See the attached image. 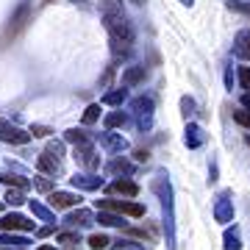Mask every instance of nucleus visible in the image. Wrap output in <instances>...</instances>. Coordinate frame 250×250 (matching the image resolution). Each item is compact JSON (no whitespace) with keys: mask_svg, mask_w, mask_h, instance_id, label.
<instances>
[{"mask_svg":"<svg viewBox=\"0 0 250 250\" xmlns=\"http://www.w3.org/2000/svg\"><path fill=\"white\" fill-rule=\"evenodd\" d=\"M103 22H106V31L111 36L114 53H128L131 50V42H134V28H131L128 17H125L123 11L103 9Z\"/></svg>","mask_w":250,"mask_h":250,"instance_id":"nucleus-1","label":"nucleus"},{"mask_svg":"<svg viewBox=\"0 0 250 250\" xmlns=\"http://www.w3.org/2000/svg\"><path fill=\"white\" fill-rule=\"evenodd\" d=\"M98 208L100 211H114L120 217H145V208L139 203H131V200H114V197H108V200H98Z\"/></svg>","mask_w":250,"mask_h":250,"instance_id":"nucleus-2","label":"nucleus"},{"mask_svg":"<svg viewBox=\"0 0 250 250\" xmlns=\"http://www.w3.org/2000/svg\"><path fill=\"white\" fill-rule=\"evenodd\" d=\"M156 189L161 192V206H164V225H167V248H175L172 242H175V233H172V189L170 184L164 187V181H159L156 184Z\"/></svg>","mask_w":250,"mask_h":250,"instance_id":"nucleus-3","label":"nucleus"},{"mask_svg":"<svg viewBox=\"0 0 250 250\" xmlns=\"http://www.w3.org/2000/svg\"><path fill=\"white\" fill-rule=\"evenodd\" d=\"M28 14H31V9H28V3H22L17 9V14L11 17V22H9V28H6V34H3V42H9V39H14V36L25 28V22H28Z\"/></svg>","mask_w":250,"mask_h":250,"instance_id":"nucleus-4","label":"nucleus"},{"mask_svg":"<svg viewBox=\"0 0 250 250\" xmlns=\"http://www.w3.org/2000/svg\"><path fill=\"white\" fill-rule=\"evenodd\" d=\"M0 228L3 231H34V223L22 214H6L0 217Z\"/></svg>","mask_w":250,"mask_h":250,"instance_id":"nucleus-5","label":"nucleus"},{"mask_svg":"<svg viewBox=\"0 0 250 250\" xmlns=\"http://www.w3.org/2000/svg\"><path fill=\"white\" fill-rule=\"evenodd\" d=\"M108 195H125V197H136L139 195V187H136L134 181L128 178H117L108 184Z\"/></svg>","mask_w":250,"mask_h":250,"instance_id":"nucleus-6","label":"nucleus"},{"mask_svg":"<svg viewBox=\"0 0 250 250\" xmlns=\"http://www.w3.org/2000/svg\"><path fill=\"white\" fill-rule=\"evenodd\" d=\"M0 139H3V142H14V145H25L28 139H31V134L20 131V128H14V125L0 123Z\"/></svg>","mask_w":250,"mask_h":250,"instance_id":"nucleus-7","label":"nucleus"},{"mask_svg":"<svg viewBox=\"0 0 250 250\" xmlns=\"http://www.w3.org/2000/svg\"><path fill=\"white\" fill-rule=\"evenodd\" d=\"M78 203H81V195H72V192H53L50 195V206L53 208H72Z\"/></svg>","mask_w":250,"mask_h":250,"instance_id":"nucleus-8","label":"nucleus"},{"mask_svg":"<svg viewBox=\"0 0 250 250\" xmlns=\"http://www.w3.org/2000/svg\"><path fill=\"white\" fill-rule=\"evenodd\" d=\"M214 217H217V223H231L233 206H231V200H228V192H223V195H220V200H217V208H214Z\"/></svg>","mask_w":250,"mask_h":250,"instance_id":"nucleus-9","label":"nucleus"},{"mask_svg":"<svg viewBox=\"0 0 250 250\" xmlns=\"http://www.w3.org/2000/svg\"><path fill=\"white\" fill-rule=\"evenodd\" d=\"M75 159H81V164H83V167H89V170L98 167V159H95V150L89 147V142H83L78 150H75Z\"/></svg>","mask_w":250,"mask_h":250,"instance_id":"nucleus-10","label":"nucleus"},{"mask_svg":"<svg viewBox=\"0 0 250 250\" xmlns=\"http://www.w3.org/2000/svg\"><path fill=\"white\" fill-rule=\"evenodd\" d=\"M233 53L239 56V59H250V31H239L236 45H233Z\"/></svg>","mask_w":250,"mask_h":250,"instance_id":"nucleus-11","label":"nucleus"},{"mask_svg":"<svg viewBox=\"0 0 250 250\" xmlns=\"http://www.w3.org/2000/svg\"><path fill=\"white\" fill-rule=\"evenodd\" d=\"M39 170L42 172H50V175H56V172L62 170V164H59V159H56L53 153H45V156H39Z\"/></svg>","mask_w":250,"mask_h":250,"instance_id":"nucleus-12","label":"nucleus"},{"mask_svg":"<svg viewBox=\"0 0 250 250\" xmlns=\"http://www.w3.org/2000/svg\"><path fill=\"white\" fill-rule=\"evenodd\" d=\"M67 223H70V225H89V223H92V211H86V208L72 211V214L67 217Z\"/></svg>","mask_w":250,"mask_h":250,"instance_id":"nucleus-13","label":"nucleus"},{"mask_svg":"<svg viewBox=\"0 0 250 250\" xmlns=\"http://www.w3.org/2000/svg\"><path fill=\"white\" fill-rule=\"evenodd\" d=\"M98 223L117 228V225H123V217H120V214H114V211H100V214H98Z\"/></svg>","mask_w":250,"mask_h":250,"instance_id":"nucleus-14","label":"nucleus"},{"mask_svg":"<svg viewBox=\"0 0 250 250\" xmlns=\"http://www.w3.org/2000/svg\"><path fill=\"white\" fill-rule=\"evenodd\" d=\"M225 250H242V239H239V231H225Z\"/></svg>","mask_w":250,"mask_h":250,"instance_id":"nucleus-15","label":"nucleus"},{"mask_svg":"<svg viewBox=\"0 0 250 250\" xmlns=\"http://www.w3.org/2000/svg\"><path fill=\"white\" fill-rule=\"evenodd\" d=\"M123 81H125V83H131V86L139 83V81H145V67H134V70H128L123 75Z\"/></svg>","mask_w":250,"mask_h":250,"instance_id":"nucleus-16","label":"nucleus"},{"mask_svg":"<svg viewBox=\"0 0 250 250\" xmlns=\"http://www.w3.org/2000/svg\"><path fill=\"white\" fill-rule=\"evenodd\" d=\"M56 239H59V245H67V248H72V245H78V242H81V233H78V231H67V233H59Z\"/></svg>","mask_w":250,"mask_h":250,"instance_id":"nucleus-17","label":"nucleus"},{"mask_svg":"<svg viewBox=\"0 0 250 250\" xmlns=\"http://www.w3.org/2000/svg\"><path fill=\"white\" fill-rule=\"evenodd\" d=\"M89 248L92 250H106L108 248V236L106 233H92L89 236Z\"/></svg>","mask_w":250,"mask_h":250,"instance_id":"nucleus-18","label":"nucleus"},{"mask_svg":"<svg viewBox=\"0 0 250 250\" xmlns=\"http://www.w3.org/2000/svg\"><path fill=\"white\" fill-rule=\"evenodd\" d=\"M6 203H9V206H22V203H25L22 189H9V192H6Z\"/></svg>","mask_w":250,"mask_h":250,"instance_id":"nucleus-19","label":"nucleus"},{"mask_svg":"<svg viewBox=\"0 0 250 250\" xmlns=\"http://www.w3.org/2000/svg\"><path fill=\"white\" fill-rule=\"evenodd\" d=\"M0 184H14L17 189H28V181L22 175H0Z\"/></svg>","mask_w":250,"mask_h":250,"instance_id":"nucleus-20","label":"nucleus"},{"mask_svg":"<svg viewBox=\"0 0 250 250\" xmlns=\"http://www.w3.org/2000/svg\"><path fill=\"white\" fill-rule=\"evenodd\" d=\"M233 120L245 128H250V108H233Z\"/></svg>","mask_w":250,"mask_h":250,"instance_id":"nucleus-21","label":"nucleus"},{"mask_svg":"<svg viewBox=\"0 0 250 250\" xmlns=\"http://www.w3.org/2000/svg\"><path fill=\"white\" fill-rule=\"evenodd\" d=\"M228 9L242 11V14H250V0H245V3H242V0H231V3H228Z\"/></svg>","mask_w":250,"mask_h":250,"instance_id":"nucleus-22","label":"nucleus"},{"mask_svg":"<svg viewBox=\"0 0 250 250\" xmlns=\"http://www.w3.org/2000/svg\"><path fill=\"white\" fill-rule=\"evenodd\" d=\"M67 139H70V142H78V145L89 142V139H86V134H81V131H67Z\"/></svg>","mask_w":250,"mask_h":250,"instance_id":"nucleus-23","label":"nucleus"},{"mask_svg":"<svg viewBox=\"0 0 250 250\" xmlns=\"http://www.w3.org/2000/svg\"><path fill=\"white\" fill-rule=\"evenodd\" d=\"M36 189H39V192H53V181H47V178H36Z\"/></svg>","mask_w":250,"mask_h":250,"instance_id":"nucleus-24","label":"nucleus"},{"mask_svg":"<svg viewBox=\"0 0 250 250\" xmlns=\"http://www.w3.org/2000/svg\"><path fill=\"white\" fill-rule=\"evenodd\" d=\"M98 114H100V108L98 106H89V108H86V114H83V123H95Z\"/></svg>","mask_w":250,"mask_h":250,"instance_id":"nucleus-25","label":"nucleus"},{"mask_svg":"<svg viewBox=\"0 0 250 250\" xmlns=\"http://www.w3.org/2000/svg\"><path fill=\"white\" fill-rule=\"evenodd\" d=\"M106 125H108V128H114V125H125V114H111L106 120Z\"/></svg>","mask_w":250,"mask_h":250,"instance_id":"nucleus-26","label":"nucleus"},{"mask_svg":"<svg viewBox=\"0 0 250 250\" xmlns=\"http://www.w3.org/2000/svg\"><path fill=\"white\" fill-rule=\"evenodd\" d=\"M111 170H114V172H131V164H128V161H114V164H111Z\"/></svg>","mask_w":250,"mask_h":250,"instance_id":"nucleus-27","label":"nucleus"},{"mask_svg":"<svg viewBox=\"0 0 250 250\" xmlns=\"http://www.w3.org/2000/svg\"><path fill=\"white\" fill-rule=\"evenodd\" d=\"M239 81H242V86L248 89V86H250V67H242V72H239Z\"/></svg>","mask_w":250,"mask_h":250,"instance_id":"nucleus-28","label":"nucleus"},{"mask_svg":"<svg viewBox=\"0 0 250 250\" xmlns=\"http://www.w3.org/2000/svg\"><path fill=\"white\" fill-rule=\"evenodd\" d=\"M103 9H111V11H123L120 0H103Z\"/></svg>","mask_w":250,"mask_h":250,"instance_id":"nucleus-29","label":"nucleus"},{"mask_svg":"<svg viewBox=\"0 0 250 250\" xmlns=\"http://www.w3.org/2000/svg\"><path fill=\"white\" fill-rule=\"evenodd\" d=\"M31 134H34V136H47L50 131H47L45 125H34V128H31Z\"/></svg>","mask_w":250,"mask_h":250,"instance_id":"nucleus-30","label":"nucleus"},{"mask_svg":"<svg viewBox=\"0 0 250 250\" xmlns=\"http://www.w3.org/2000/svg\"><path fill=\"white\" fill-rule=\"evenodd\" d=\"M39 250H53V248H50V245H42V248H39Z\"/></svg>","mask_w":250,"mask_h":250,"instance_id":"nucleus-31","label":"nucleus"},{"mask_svg":"<svg viewBox=\"0 0 250 250\" xmlns=\"http://www.w3.org/2000/svg\"><path fill=\"white\" fill-rule=\"evenodd\" d=\"M6 250H25V248H6Z\"/></svg>","mask_w":250,"mask_h":250,"instance_id":"nucleus-32","label":"nucleus"},{"mask_svg":"<svg viewBox=\"0 0 250 250\" xmlns=\"http://www.w3.org/2000/svg\"><path fill=\"white\" fill-rule=\"evenodd\" d=\"M131 3H145V0H131Z\"/></svg>","mask_w":250,"mask_h":250,"instance_id":"nucleus-33","label":"nucleus"},{"mask_svg":"<svg viewBox=\"0 0 250 250\" xmlns=\"http://www.w3.org/2000/svg\"><path fill=\"white\" fill-rule=\"evenodd\" d=\"M248 145H250V136H248Z\"/></svg>","mask_w":250,"mask_h":250,"instance_id":"nucleus-34","label":"nucleus"}]
</instances>
